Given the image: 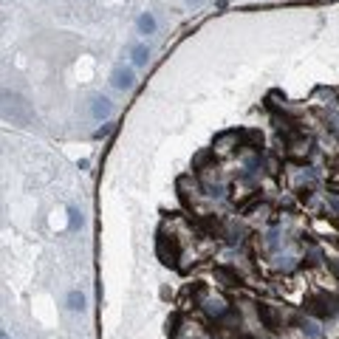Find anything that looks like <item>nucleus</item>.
Here are the masks:
<instances>
[{"mask_svg": "<svg viewBox=\"0 0 339 339\" xmlns=\"http://www.w3.org/2000/svg\"><path fill=\"white\" fill-rule=\"evenodd\" d=\"M111 79H113V85L119 88V91H130V88L136 85V74H133V68H116Z\"/></svg>", "mask_w": 339, "mask_h": 339, "instance_id": "obj_5", "label": "nucleus"}, {"mask_svg": "<svg viewBox=\"0 0 339 339\" xmlns=\"http://www.w3.org/2000/svg\"><path fill=\"white\" fill-rule=\"evenodd\" d=\"M136 26H139L141 34H153V31H156V17H153L150 11H144V14L139 17V23H136Z\"/></svg>", "mask_w": 339, "mask_h": 339, "instance_id": "obj_8", "label": "nucleus"}, {"mask_svg": "<svg viewBox=\"0 0 339 339\" xmlns=\"http://www.w3.org/2000/svg\"><path fill=\"white\" fill-rule=\"evenodd\" d=\"M68 226L71 229H79V226H82V212H79L77 207L68 209Z\"/></svg>", "mask_w": 339, "mask_h": 339, "instance_id": "obj_13", "label": "nucleus"}, {"mask_svg": "<svg viewBox=\"0 0 339 339\" xmlns=\"http://www.w3.org/2000/svg\"><path fill=\"white\" fill-rule=\"evenodd\" d=\"M201 308H204V314H209V317L218 322V320H224L226 314H229V308H232V305L226 303L224 297H207V300L201 303Z\"/></svg>", "mask_w": 339, "mask_h": 339, "instance_id": "obj_4", "label": "nucleus"}, {"mask_svg": "<svg viewBox=\"0 0 339 339\" xmlns=\"http://www.w3.org/2000/svg\"><path fill=\"white\" fill-rule=\"evenodd\" d=\"M156 252H158V257H161L164 266H170V269H181V266H178V260H181V246H178L175 235L167 237L164 232H161L158 240H156Z\"/></svg>", "mask_w": 339, "mask_h": 339, "instance_id": "obj_2", "label": "nucleus"}, {"mask_svg": "<svg viewBox=\"0 0 339 339\" xmlns=\"http://www.w3.org/2000/svg\"><path fill=\"white\" fill-rule=\"evenodd\" d=\"M300 328H303V334H308L311 339H320V337H322L320 325H317L314 320H300Z\"/></svg>", "mask_w": 339, "mask_h": 339, "instance_id": "obj_10", "label": "nucleus"}, {"mask_svg": "<svg viewBox=\"0 0 339 339\" xmlns=\"http://www.w3.org/2000/svg\"><path fill=\"white\" fill-rule=\"evenodd\" d=\"M0 339H9V334H3V337H0Z\"/></svg>", "mask_w": 339, "mask_h": 339, "instance_id": "obj_15", "label": "nucleus"}, {"mask_svg": "<svg viewBox=\"0 0 339 339\" xmlns=\"http://www.w3.org/2000/svg\"><path fill=\"white\" fill-rule=\"evenodd\" d=\"M111 111H113V105H111V99H108V96H96V99H94V108H91L94 119H108V116H111Z\"/></svg>", "mask_w": 339, "mask_h": 339, "instance_id": "obj_7", "label": "nucleus"}, {"mask_svg": "<svg viewBox=\"0 0 339 339\" xmlns=\"http://www.w3.org/2000/svg\"><path fill=\"white\" fill-rule=\"evenodd\" d=\"M187 3H190V6H198V3H201V0H187Z\"/></svg>", "mask_w": 339, "mask_h": 339, "instance_id": "obj_14", "label": "nucleus"}, {"mask_svg": "<svg viewBox=\"0 0 339 339\" xmlns=\"http://www.w3.org/2000/svg\"><path fill=\"white\" fill-rule=\"evenodd\" d=\"M68 308H71V311H85V294L71 291V294H68Z\"/></svg>", "mask_w": 339, "mask_h": 339, "instance_id": "obj_11", "label": "nucleus"}, {"mask_svg": "<svg viewBox=\"0 0 339 339\" xmlns=\"http://www.w3.org/2000/svg\"><path fill=\"white\" fill-rule=\"evenodd\" d=\"M254 308H257V320L263 322V328L269 331V334H277V331L283 328V317H280V311L274 308V305L257 303Z\"/></svg>", "mask_w": 339, "mask_h": 339, "instance_id": "obj_3", "label": "nucleus"}, {"mask_svg": "<svg viewBox=\"0 0 339 339\" xmlns=\"http://www.w3.org/2000/svg\"><path fill=\"white\" fill-rule=\"evenodd\" d=\"M215 277L221 280L226 288H237L240 283H243V277H240L235 269H229V266H218V269H215Z\"/></svg>", "mask_w": 339, "mask_h": 339, "instance_id": "obj_6", "label": "nucleus"}, {"mask_svg": "<svg viewBox=\"0 0 339 339\" xmlns=\"http://www.w3.org/2000/svg\"><path fill=\"white\" fill-rule=\"evenodd\" d=\"M181 322H184V314L175 311L173 317L167 320V334H170V337H178V325H181Z\"/></svg>", "mask_w": 339, "mask_h": 339, "instance_id": "obj_12", "label": "nucleus"}, {"mask_svg": "<svg viewBox=\"0 0 339 339\" xmlns=\"http://www.w3.org/2000/svg\"><path fill=\"white\" fill-rule=\"evenodd\" d=\"M339 300L337 297H322V294H311V297H305V314H311V317H317V320H331L334 314L339 311L337 308Z\"/></svg>", "mask_w": 339, "mask_h": 339, "instance_id": "obj_1", "label": "nucleus"}, {"mask_svg": "<svg viewBox=\"0 0 339 339\" xmlns=\"http://www.w3.org/2000/svg\"><path fill=\"white\" fill-rule=\"evenodd\" d=\"M147 60H150V48L147 45H136V48H133V65H147Z\"/></svg>", "mask_w": 339, "mask_h": 339, "instance_id": "obj_9", "label": "nucleus"}]
</instances>
